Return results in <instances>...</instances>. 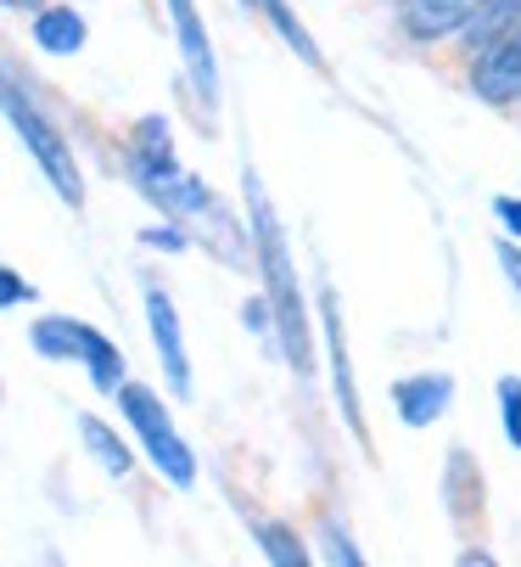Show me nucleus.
<instances>
[{
	"instance_id": "nucleus-1",
	"label": "nucleus",
	"mask_w": 521,
	"mask_h": 567,
	"mask_svg": "<svg viewBox=\"0 0 521 567\" xmlns=\"http://www.w3.org/2000/svg\"><path fill=\"white\" fill-rule=\"evenodd\" d=\"M247 214H252V241H258V270H264V287H270V327H275L292 371H309L314 365V349H309V320H303L298 270H292V254H286L275 203H270V192H264V181H258V175H247Z\"/></svg>"
},
{
	"instance_id": "nucleus-2",
	"label": "nucleus",
	"mask_w": 521,
	"mask_h": 567,
	"mask_svg": "<svg viewBox=\"0 0 521 567\" xmlns=\"http://www.w3.org/2000/svg\"><path fill=\"white\" fill-rule=\"evenodd\" d=\"M0 113H7L12 118V130L23 135V146L34 152V164L45 169V181L56 186V197L62 203H84V186H79V169H73V152H67V141L56 135V124L12 85V79H0Z\"/></svg>"
},
{
	"instance_id": "nucleus-3",
	"label": "nucleus",
	"mask_w": 521,
	"mask_h": 567,
	"mask_svg": "<svg viewBox=\"0 0 521 567\" xmlns=\"http://www.w3.org/2000/svg\"><path fill=\"white\" fill-rule=\"evenodd\" d=\"M118 404H124L129 427L146 439L152 466L174 483V489H191V483H197V455L186 450V439H180V433H174V422H168V411L157 404V393H152V388H140V382H118Z\"/></svg>"
},
{
	"instance_id": "nucleus-4",
	"label": "nucleus",
	"mask_w": 521,
	"mask_h": 567,
	"mask_svg": "<svg viewBox=\"0 0 521 567\" xmlns=\"http://www.w3.org/2000/svg\"><path fill=\"white\" fill-rule=\"evenodd\" d=\"M34 349L51 354V360H84L102 393H118V382H124V354L96 327H84V320H67V315L40 320V327H34Z\"/></svg>"
},
{
	"instance_id": "nucleus-5",
	"label": "nucleus",
	"mask_w": 521,
	"mask_h": 567,
	"mask_svg": "<svg viewBox=\"0 0 521 567\" xmlns=\"http://www.w3.org/2000/svg\"><path fill=\"white\" fill-rule=\"evenodd\" d=\"M471 91L482 102H515L521 96V23L482 45V56L471 68Z\"/></svg>"
},
{
	"instance_id": "nucleus-6",
	"label": "nucleus",
	"mask_w": 521,
	"mask_h": 567,
	"mask_svg": "<svg viewBox=\"0 0 521 567\" xmlns=\"http://www.w3.org/2000/svg\"><path fill=\"white\" fill-rule=\"evenodd\" d=\"M168 18H174V34H180V56H186V68H191L197 96L213 107V102H219V68H213L208 29H202V18H197V0H168Z\"/></svg>"
},
{
	"instance_id": "nucleus-7",
	"label": "nucleus",
	"mask_w": 521,
	"mask_h": 567,
	"mask_svg": "<svg viewBox=\"0 0 521 567\" xmlns=\"http://www.w3.org/2000/svg\"><path fill=\"white\" fill-rule=\"evenodd\" d=\"M146 315H152V343L163 354L168 388L174 393H191V365H186V338H180V315H174L163 287H146Z\"/></svg>"
},
{
	"instance_id": "nucleus-8",
	"label": "nucleus",
	"mask_w": 521,
	"mask_h": 567,
	"mask_svg": "<svg viewBox=\"0 0 521 567\" xmlns=\"http://www.w3.org/2000/svg\"><path fill=\"white\" fill-rule=\"evenodd\" d=\"M320 309H325V338H331V371H336V404H342V422L371 444V433H365V411H360V393H354V365H347V338H342V309H336V292H325V298H320Z\"/></svg>"
},
{
	"instance_id": "nucleus-9",
	"label": "nucleus",
	"mask_w": 521,
	"mask_h": 567,
	"mask_svg": "<svg viewBox=\"0 0 521 567\" xmlns=\"http://www.w3.org/2000/svg\"><path fill=\"white\" fill-rule=\"evenodd\" d=\"M471 12H477V0H404L398 7L409 40H449L466 29Z\"/></svg>"
},
{
	"instance_id": "nucleus-10",
	"label": "nucleus",
	"mask_w": 521,
	"mask_h": 567,
	"mask_svg": "<svg viewBox=\"0 0 521 567\" xmlns=\"http://www.w3.org/2000/svg\"><path fill=\"white\" fill-rule=\"evenodd\" d=\"M449 399H455V382L438 371V377H409V382H398V416L409 422V427H431L444 411H449Z\"/></svg>"
},
{
	"instance_id": "nucleus-11",
	"label": "nucleus",
	"mask_w": 521,
	"mask_h": 567,
	"mask_svg": "<svg viewBox=\"0 0 521 567\" xmlns=\"http://www.w3.org/2000/svg\"><path fill=\"white\" fill-rule=\"evenodd\" d=\"M34 40H40V51H51V56H73V51L84 45V18H79L73 7H40V12H34Z\"/></svg>"
},
{
	"instance_id": "nucleus-12",
	"label": "nucleus",
	"mask_w": 521,
	"mask_h": 567,
	"mask_svg": "<svg viewBox=\"0 0 521 567\" xmlns=\"http://www.w3.org/2000/svg\"><path fill=\"white\" fill-rule=\"evenodd\" d=\"M521 23V0H477V12L466 18V40H471V51H482L488 40H499L504 29H515Z\"/></svg>"
},
{
	"instance_id": "nucleus-13",
	"label": "nucleus",
	"mask_w": 521,
	"mask_h": 567,
	"mask_svg": "<svg viewBox=\"0 0 521 567\" xmlns=\"http://www.w3.org/2000/svg\"><path fill=\"white\" fill-rule=\"evenodd\" d=\"M247 7H258V12H264V18L281 29V40H286V45H292V51H298L309 68H320V45H314V40H309V29H303L292 12H286V0H247Z\"/></svg>"
},
{
	"instance_id": "nucleus-14",
	"label": "nucleus",
	"mask_w": 521,
	"mask_h": 567,
	"mask_svg": "<svg viewBox=\"0 0 521 567\" xmlns=\"http://www.w3.org/2000/svg\"><path fill=\"white\" fill-rule=\"evenodd\" d=\"M252 534H258V545H264V556H270V561H281V567H298V561H309V550L298 545V534H292V528H281V523L252 517Z\"/></svg>"
},
{
	"instance_id": "nucleus-15",
	"label": "nucleus",
	"mask_w": 521,
	"mask_h": 567,
	"mask_svg": "<svg viewBox=\"0 0 521 567\" xmlns=\"http://www.w3.org/2000/svg\"><path fill=\"white\" fill-rule=\"evenodd\" d=\"M79 433H84V444H91V455H96L107 472H118V477L129 472V450H124V444H118V439H113V433H107L96 416H84V422H79Z\"/></svg>"
},
{
	"instance_id": "nucleus-16",
	"label": "nucleus",
	"mask_w": 521,
	"mask_h": 567,
	"mask_svg": "<svg viewBox=\"0 0 521 567\" xmlns=\"http://www.w3.org/2000/svg\"><path fill=\"white\" fill-rule=\"evenodd\" d=\"M174 146H168V124L163 118H146L140 135H135V164H168Z\"/></svg>"
},
{
	"instance_id": "nucleus-17",
	"label": "nucleus",
	"mask_w": 521,
	"mask_h": 567,
	"mask_svg": "<svg viewBox=\"0 0 521 567\" xmlns=\"http://www.w3.org/2000/svg\"><path fill=\"white\" fill-rule=\"evenodd\" d=\"M499 411H504V439L521 450V377H499Z\"/></svg>"
},
{
	"instance_id": "nucleus-18",
	"label": "nucleus",
	"mask_w": 521,
	"mask_h": 567,
	"mask_svg": "<svg viewBox=\"0 0 521 567\" xmlns=\"http://www.w3.org/2000/svg\"><path fill=\"white\" fill-rule=\"evenodd\" d=\"M23 298H34L29 281H18L12 270H0V309H7V303H23Z\"/></svg>"
},
{
	"instance_id": "nucleus-19",
	"label": "nucleus",
	"mask_w": 521,
	"mask_h": 567,
	"mask_svg": "<svg viewBox=\"0 0 521 567\" xmlns=\"http://www.w3.org/2000/svg\"><path fill=\"white\" fill-rule=\"evenodd\" d=\"M493 214H499V225H504L510 236H521V197H499Z\"/></svg>"
},
{
	"instance_id": "nucleus-20",
	"label": "nucleus",
	"mask_w": 521,
	"mask_h": 567,
	"mask_svg": "<svg viewBox=\"0 0 521 567\" xmlns=\"http://www.w3.org/2000/svg\"><path fill=\"white\" fill-rule=\"evenodd\" d=\"M499 270H504V276H510V287L521 292V254L510 248V241H499Z\"/></svg>"
},
{
	"instance_id": "nucleus-21",
	"label": "nucleus",
	"mask_w": 521,
	"mask_h": 567,
	"mask_svg": "<svg viewBox=\"0 0 521 567\" xmlns=\"http://www.w3.org/2000/svg\"><path fill=\"white\" fill-rule=\"evenodd\" d=\"M146 241H157V248H186V236L174 230V225H157V230H146Z\"/></svg>"
},
{
	"instance_id": "nucleus-22",
	"label": "nucleus",
	"mask_w": 521,
	"mask_h": 567,
	"mask_svg": "<svg viewBox=\"0 0 521 567\" xmlns=\"http://www.w3.org/2000/svg\"><path fill=\"white\" fill-rule=\"evenodd\" d=\"M0 7H7V12H40L45 0H0Z\"/></svg>"
}]
</instances>
